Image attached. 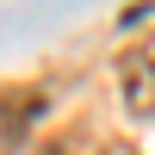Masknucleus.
<instances>
[{
    "label": "nucleus",
    "instance_id": "nucleus-1",
    "mask_svg": "<svg viewBox=\"0 0 155 155\" xmlns=\"http://www.w3.org/2000/svg\"><path fill=\"white\" fill-rule=\"evenodd\" d=\"M118 87L137 118H155V37H143L130 56H118Z\"/></svg>",
    "mask_w": 155,
    "mask_h": 155
}]
</instances>
